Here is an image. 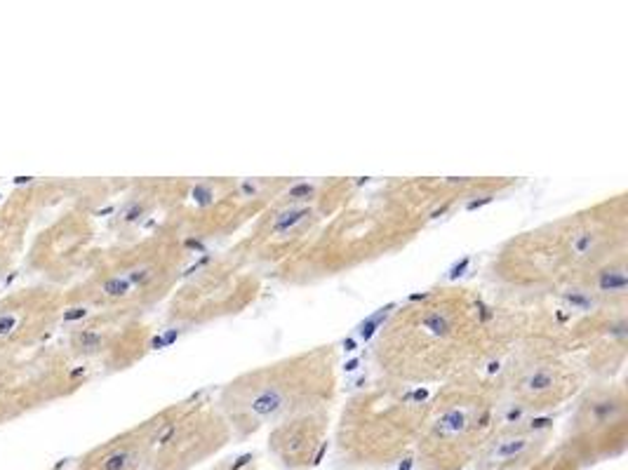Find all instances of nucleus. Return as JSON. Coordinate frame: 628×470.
Here are the masks:
<instances>
[{
  "label": "nucleus",
  "instance_id": "f257e3e1",
  "mask_svg": "<svg viewBox=\"0 0 628 470\" xmlns=\"http://www.w3.org/2000/svg\"><path fill=\"white\" fill-rule=\"evenodd\" d=\"M602 292H623L626 289V275L623 271H605L600 278Z\"/></svg>",
  "mask_w": 628,
  "mask_h": 470
},
{
  "label": "nucleus",
  "instance_id": "f03ea898",
  "mask_svg": "<svg viewBox=\"0 0 628 470\" xmlns=\"http://www.w3.org/2000/svg\"><path fill=\"white\" fill-rule=\"evenodd\" d=\"M464 423H466L464 414L457 411V409H452L450 414L443 416V421H440V430H443V433H459V430L464 428Z\"/></svg>",
  "mask_w": 628,
  "mask_h": 470
},
{
  "label": "nucleus",
  "instance_id": "7ed1b4c3",
  "mask_svg": "<svg viewBox=\"0 0 628 470\" xmlns=\"http://www.w3.org/2000/svg\"><path fill=\"white\" fill-rule=\"evenodd\" d=\"M525 386L529 390H534V393H539V390H546L553 386V376L548 374V372H534V374L527 376Z\"/></svg>",
  "mask_w": 628,
  "mask_h": 470
},
{
  "label": "nucleus",
  "instance_id": "20e7f679",
  "mask_svg": "<svg viewBox=\"0 0 628 470\" xmlns=\"http://www.w3.org/2000/svg\"><path fill=\"white\" fill-rule=\"evenodd\" d=\"M527 447V442L522 440V437H518V440H508V442H504L501 447H499L497 451H494V456L497 458H511V456H518L520 451L525 449Z\"/></svg>",
  "mask_w": 628,
  "mask_h": 470
},
{
  "label": "nucleus",
  "instance_id": "39448f33",
  "mask_svg": "<svg viewBox=\"0 0 628 470\" xmlns=\"http://www.w3.org/2000/svg\"><path fill=\"white\" fill-rule=\"evenodd\" d=\"M306 214V210H299V212H292V214H285L287 219H280L278 224H275V231H287L289 226H294L297 221H301V217Z\"/></svg>",
  "mask_w": 628,
  "mask_h": 470
},
{
  "label": "nucleus",
  "instance_id": "423d86ee",
  "mask_svg": "<svg viewBox=\"0 0 628 470\" xmlns=\"http://www.w3.org/2000/svg\"><path fill=\"white\" fill-rule=\"evenodd\" d=\"M593 245V238H591V233H584L579 240H574V252L576 254H586Z\"/></svg>",
  "mask_w": 628,
  "mask_h": 470
},
{
  "label": "nucleus",
  "instance_id": "0eeeda50",
  "mask_svg": "<svg viewBox=\"0 0 628 470\" xmlns=\"http://www.w3.org/2000/svg\"><path fill=\"white\" fill-rule=\"evenodd\" d=\"M306 193H311V186H297L294 191H289V195L297 198V195H306Z\"/></svg>",
  "mask_w": 628,
  "mask_h": 470
},
{
  "label": "nucleus",
  "instance_id": "6e6552de",
  "mask_svg": "<svg viewBox=\"0 0 628 470\" xmlns=\"http://www.w3.org/2000/svg\"><path fill=\"white\" fill-rule=\"evenodd\" d=\"M247 461H250V456H243V458H240V461H238V463H235V465H233V468H231V470H238V468H243V465H245V463H247Z\"/></svg>",
  "mask_w": 628,
  "mask_h": 470
}]
</instances>
